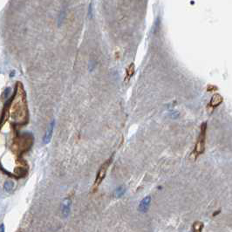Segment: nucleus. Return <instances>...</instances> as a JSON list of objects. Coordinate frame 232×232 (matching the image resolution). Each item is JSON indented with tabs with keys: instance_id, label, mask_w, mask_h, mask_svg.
Returning <instances> with one entry per match:
<instances>
[{
	"instance_id": "nucleus-1",
	"label": "nucleus",
	"mask_w": 232,
	"mask_h": 232,
	"mask_svg": "<svg viewBox=\"0 0 232 232\" xmlns=\"http://www.w3.org/2000/svg\"><path fill=\"white\" fill-rule=\"evenodd\" d=\"M10 118L15 125L24 126L28 121V106L26 92L23 86L18 82L10 107Z\"/></svg>"
},
{
	"instance_id": "nucleus-2",
	"label": "nucleus",
	"mask_w": 232,
	"mask_h": 232,
	"mask_svg": "<svg viewBox=\"0 0 232 232\" xmlns=\"http://www.w3.org/2000/svg\"><path fill=\"white\" fill-rule=\"evenodd\" d=\"M33 143V137L31 134H23L18 138L14 142V148L18 154H24L27 152Z\"/></svg>"
},
{
	"instance_id": "nucleus-3",
	"label": "nucleus",
	"mask_w": 232,
	"mask_h": 232,
	"mask_svg": "<svg viewBox=\"0 0 232 232\" xmlns=\"http://www.w3.org/2000/svg\"><path fill=\"white\" fill-rule=\"evenodd\" d=\"M206 131L207 122H204L201 126V131L197 141L195 143V147L194 149V154L195 157H198L200 155H203L205 150V142H206Z\"/></svg>"
},
{
	"instance_id": "nucleus-4",
	"label": "nucleus",
	"mask_w": 232,
	"mask_h": 232,
	"mask_svg": "<svg viewBox=\"0 0 232 232\" xmlns=\"http://www.w3.org/2000/svg\"><path fill=\"white\" fill-rule=\"evenodd\" d=\"M112 162V159H108L106 162H105L103 164L101 165V167L100 168L98 173H97V175H96V179H95V181H94V188H98V186L102 182V181L104 180V178L106 177V172H107V169H108V167L110 165V163Z\"/></svg>"
},
{
	"instance_id": "nucleus-5",
	"label": "nucleus",
	"mask_w": 232,
	"mask_h": 232,
	"mask_svg": "<svg viewBox=\"0 0 232 232\" xmlns=\"http://www.w3.org/2000/svg\"><path fill=\"white\" fill-rule=\"evenodd\" d=\"M54 126H55V120H52V121H51V123L48 126V128L46 130L45 135H44V138H43V143L44 144H48L50 142V141H51L52 134H53Z\"/></svg>"
},
{
	"instance_id": "nucleus-6",
	"label": "nucleus",
	"mask_w": 232,
	"mask_h": 232,
	"mask_svg": "<svg viewBox=\"0 0 232 232\" xmlns=\"http://www.w3.org/2000/svg\"><path fill=\"white\" fill-rule=\"evenodd\" d=\"M71 210V200L69 198H65L63 203H62V207H61V214L64 218H66Z\"/></svg>"
},
{
	"instance_id": "nucleus-7",
	"label": "nucleus",
	"mask_w": 232,
	"mask_h": 232,
	"mask_svg": "<svg viewBox=\"0 0 232 232\" xmlns=\"http://www.w3.org/2000/svg\"><path fill=\"white\" fill-rule=\"evenodd\" d=\"M150 202H151V197L149 195L146 196L139 204V210L141 212H143V213L147 212L148 210L149 205H150Z\"/></svg>"
},
{
	"instance_id": "nucleus-8",
	"label": "nucleus",
	"mask_w": 232,
	"mask_h": 232,
	"mask_svg": "<svg viewBox=\"0 0 232 232\" xmlns=\"http://www.w3.org/2000/svg\"><path fill=\"white\" fill-rule=\"evenodd\" d=\"M223 101V99L222 97V95H220L218 93H216L212 96L210 102H209V106H211V108H216L217 106H218Z\"/></svg>"
},
{
	"instance_id": "nucleus-9",
	"label": "nucleus",
	"mask_w": 232,
	"mask_h": 232,
	"mask_svg": "<svg viewBox=\"0 0 232 232\" xmlns=\"http://www.w3.org/2000/svg\"><path fill=\"white\" fill-rule=\"evenodd\" d=\"M134 72H135V65H134V63H131V64L128 65V67L127 68V73H126V79H125V80H126V81H128L129 79L133 77V75L134 74Z\"/></svg>"
},
{
	"instance_id": "nucleus-10",
	"label": "nucleus",
	"mask_w": 232,
	"mask_h": 232,
	"mask_svg": "<svg viewBox=\"0 0 232 232\" xmlns=\"http://www.w3.org/2000/svg\"><path fill=\"white\" fill-rule=\"evenodd\" d=\"M14 173L18 177H24L27 174V169L25 167H17L14 170Z\"/></svg>"
},
{
	"instance_id": "nucleus-11",
	"label": "nucleus",
	"mask_w": 232,
	"mask_h": 232,
	"mask_svg": "<svg viewBox=\"0 0 232 232\" xmlns=\"http://www.w3.org/2000/svg\"><path fill=\"white\" fill-rule=\"evenodd\" d=\"M192 229H193V232H202L203 229V223L202 222L196 221L193 223Z\"/></svg>"
},
{
	"instance_id": "nucleus-12",
	"label": "nucleus",
	"mask_w": 232,
	"mask_h": 232,
	"mask_svg": "<svg viewBox=\"0 0 232 232\" xmlns=\"http://www.w3.org/2000/svg\"><path fill=\"white\" fill-rule=\"evenodd\" d=\"M14 188V183L12 181H6L4 184V189L6 192H12Z\"/></svg>"
},
{
	"instance_id": "nucleus-13",
	"label": "nucleus",
	"mask_w": 232,
	"mask_h": 232,
	"mask_svg": "<svg viewBox=\"0 0 232 232\" xmlns=\"http://www.w3.org/2000/svg\"><path fill=\"white\" fill-rule=\"evenodd\" d=\"M126 192V189L123 186H120L119 188H117L115 191V197H121Z\"/></svg>"
},
{
	"instance_id": "nucleus-14",
	"label": "nucleus",
	"mask_w": 232,
	"mask_h": 232,
	"mask_svg": "<svg viewBox=\"0 0 232 232\" xmlns=\"http://www.w3.org/2000/svg\"><path fill=\"white\" fill-rule=\"evenodd\" d=\"M208 91L209 92L210 91V89H214V91H216V90H217V87H214V86H208Z\"/></svg>"
},
{
	"instance_id": "nucleus-15",
	"label": "nucleus",
	"mask_w": 232,
	"mask_h": 232,
	"mask_svg": "<svg viewBox=\"0 0 232 232\" xmlns=\"http://www.w3.org/2000/svg\"><path fill=\"white\" fill-rule=\"evenodd\" d=\"M0 232H4V225L3 223L0 224Z\"/></svg>"
},
{
	"instance_id": "nucleus-16",
	"label": "nucleus",
	"mask_w": 232,
	"mask_h": 232,
	"mask_svg": "<svg viewBox=\"0 0 232 232\" xmlns=\"http://www.w3.org/2000/svg\"><path fill=\"white\" fill-rule=\"evenodd\" d=\"M219 213H220V210H217V211H216V212L213 214V216H214V217H216V216H217V214H219Z\"/></svg>"
}]
</instances>
